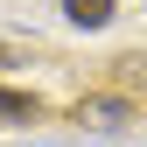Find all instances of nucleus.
Wrapping results in <instances>:
<instances>
[{"instance_id": "3", "label": "nucleus", "mask_w": 147, "mask_h": 147, "mask_svg": "<svg viewBox=\"0 0 147 147\" xmlns=\"http://www.w3.org/2000/svg\"><path fill=\"white\" fill-rule=\"evenodd\" d=\"M0 119H42V105L28 91H0Z\"/></svg>"}, {"instance_id": "1", "label": "nucleus", "mask_w": 147, "mask_h": 147, "mask_svg": "<svg viewBox=\"0 0 147 147\" xmlns=\"http://www.w3.org/2000/svg\"><path fill=\"white\" fill-rule=\"evenodd\" d=\"M77 119L91 126V133H119V126L133 119V105H126V98H84V105H77Z\"/></svg>"}, {"instance_id": "5", "label": "nucleus", "mask_w": 147, "mask_h": 147, "mask_svg": "<svg viewBox=\"0 0 147 147\" xmlns=\"http://www.w3.org/2000/svg\"><path fill=\"white\" fill-rule=\"evenodd\" d=\"M14 56H21V49H14V42H0V63H14Z\"/></svg>"}, {"instance_id": "2", "label": "nucleus", "mask_w": 147, "mask_h": 147, "mask_svg": "<svg viewBox=\"0 0 147 147\" xmlns=\"http://www.w3.org/2000/svg\"><path fill=\"white\" fill-rule=\"evenodd\" d=\"M112 7H119V0H63L70 28H105V21H112Z\"/></svg>"}, {"instance_id": "4", "label": "nucleus", "mask_w": 147, "mask_h": 147, "mask_svg": "<svg viewBox=\"0 0 147 147\" xmlns=\"http://www.w3.org/2000/svg\"><path fill=\"white\" fill-rule=\"evenodd\" d=\"M112 70H119V84H126V91H140V84H147V56H119Z\"/></svg>"}]
</instances>
